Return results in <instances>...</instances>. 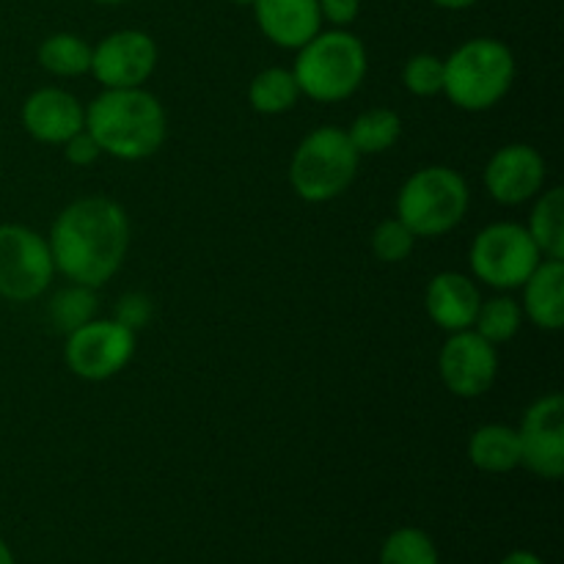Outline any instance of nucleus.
<instances>
[{
  "mask_svg": "<svg viewBox=\"0 0 564 564\" xmlns=\"http://www.w3.org/2000/svg\"><path fill=\"white\" fill-rule=\"evenodd\" d=\"M319 14L334 28H347L361 14V0H317Z\"/></svg>",
  "mask_w": 564,
  "mask_h": 564,
  "instance_id": "obj_30",
  "label": "nucleus"
},
{
  "mask_svg": "<svg viewBox=\"0 0 564 564\" xmlns=\"http://www.w3.org/2000/svg\"><path fill=\"white\" fill-rule=\"evenodd\" d=\"M521 466L534 477L556 482L564 474V397L545 394L534 400L523 413Z\"/></svg>",
  "mask_w": 564,
  "mask_h": 564,
  "instance_id": "obj_11",
  "label": "nucleus"
},
{
  "mask_svg": "<svg viewBox=\"0 0 564 564\" xmlns=\"http://www.w3.org/2000/svg\"><path fill=\"white\" fill-rule=\"evenodd\" d=\"M86 130L102 154L138 163L160 152L169 138V116L147 88H102L86 105Z\"/></svg>",
  "mask_w": 564,
  "mask_h": 564,
  "instance_id": "obj_2",
  "label": "nucleus"
},
{
  "mask_svg": "<svg viewBox=\"0 0 564 564\" xmlns=\"http://www.w3.org/2000/svg\"><path fill=\"white\" fill-rule=\"evenodd\" d=\"M347 138L358 154H383L394 149L402 138V119L397 110L369 108L356 116Z\"/></svg>",
  "mask_w": 564,
  "mask_h": 564,
  "instance_id": "obj_21",
  "label": "nucleus"
},
{
  "mask_svg": "<svg viewBox=\"0 0 564 564\" xmlns=\"http://www.w3.org/2000/svg\"><path fill=\"white\" fill-rule=\"evenodd\" d=\"M380 564H441L433 538L416 527H402L386 538Z\"/></svg>",
  "mask_w": 564,
  "mask_h": 564,
  "instance_id": "obj_25",
  "label": "nucleus"
},
{
  "mask_svg": "<svg viewBox=\"0 0 564 564\" xmlns=\"http://www.w3.org/2000/svg\"><path fill=\"white\" fill-rule=\"evenodd\" d=\"M367 69L369 58L361 39L347 28H334L319 31L297 50L292 75L301 97L330 105L350 99L367 80Z\"/></svg>",
  "mask_w": 564,
  "mask_h": 564,
  "instance_id": "obj_3",
  "label": "nucleus"
},
{
  "mask_svg": "<svg viewBox=\"0 0 564 564\" xmlns=\"http://www.w3.org/2000/svg\"><path fill=\"white\" fill-rule=\"evenodd\" d=\"M358 160H361V154L347 138V130L334 124L317 127L292 152V191L308 204L334 202L356 180Z\"/></svg>",
  "mask_w": 564,
  "mask_h": 564,
  "instance_id": "obj_6",
  "label": "nucleus"
},
{
  "mask_svg": "<svg viewBox=\"0 0 564 564\" xmlns=\"http://www.w3.org/2000/svg\"><path fill=\"white\" fill-rule=\"evenodd\" d=\"M47 317L55 330L72 334L80 325L91 323L97 317V290L83 284H69L53 295L47 306Z\"/></svg>",
  "mask_w": 564,
  "mask_h": 564,
  "instance_id": "obj_23",
  "label": "nucleus"
},
{
  "mask_svg": "<svg viewBox=\"0 0 564 564\" xmlns=\"http://www.w3.org/2000/svg\"><path fill=\"white\" fill-rule=\"evenodd\" d=\"M523 317L543 330H562L564 325V259H543L523 281Z\"/></svg>",
  "mask_w": 564,
  "mask_h": 564,
  "instance_id": "obj_17",
  "label": "nucleus"
},
{
  "mask_svg": "<svg viewBox=\"0 0 564 564\" xmlns=\"http://www.w3.org/2000/svg\"><path fill=\"white\" fill-rule=\"evenodd\" d=\"M499 564H545V562L540 560L538 554H532V551H512V554H507Z\"/></svg>",
  "mask_w": 564,
  "mask_h": 564,
  "instance_id": "obj_31",
  "label": "nucleus"
},
{
  "mask_svg": "<svg viewBox=\"0 0 564 564\" xmlns=\"http://www.w3.org/2000/svg\"><path fill=\"white\" fill-rule=\"evenodd\" d=\"M468 460L485 474H510L521 466V441L510 424H482L468 438Z\"/></svg>",
  "mask_w": 564,
  "mask_h": 564,
  "instance_id": "obj_18",
  "label": "nucleus"
},
{
  "mask_svg": "<svg viewBox=\"0 0 564 564\" xmlns=\"http://www.w3.org/2000/svg\"><path fill=\"white\" fill-rule=\"evenodd\" d=\"M64 154L72 165L86 169V165H94L99 158H102V149H99V143L94 141L91 132L83 127L80 132H75V135L64 143Z\"/></svg>",
  "mask_w": 564,
  "mask_h": 564,
  "instance_id": "obj_29",
  "label": "nucleus"
},
{
  "mask_svg": "<svg viewBox=\"0 0 564 564\" xmlns=\"http://www.w3.org/2000/svg\"><path fill=\"white\" fill-rule=\"evenodd\" d=\"M433 6H438V9H446V11H466L471 9V6H477L479 0H430Z\"/></svg>",
  "mask_w": 564,
  "mask_h": 564,
  "instance_id": "obj_32",
  "label": "nucleus"
},
{
  "mask_svg": "<svg viewBox=\"0 0 564 564\" xmlns=\"http://www.w3.org/2000/svg\"><path fill=\"white\" fill-rule=\"evenodd\" d=\"M36 55L42 69L55 77H80L91 69V44L77 33H50Z\"/></svg>",
  "mask_w": 564,
  "mask_h": 564,
  "instance_id": "obj_22",
  "label": "nucleus"
},
{
  "mask_svg": "<svg viewBox=\"0 0 564 564\" xmlns=\"http://www.w3.org/2000/svg\"><path fill=\"white\" fill-rule=\"evenodd\" d=\"M297 99H301V88H297L292 69H284V66L262 69L248 86V102L262 116L286 113V110L295 108Z\"/></svg>",
  "mask_w": 564,
  "mask_h": 564,
  "instance_id": "obj_20",
  "label": "nucleus"
},
{
  "mask_svg": "<svg viewBox=\"0 0 564 564\" xmlns=\"http://www.w3.org/2000/svg\"><path fill=\"white\" fill-rule=\"evenodd\" d=\"M138 347V334L127 325L110 319L94 317L91 323L80 325L77 330L66 334L64 361L72 375L83 380H110L127 369Z\"/></svg>",
  "mask_w": 564,
  "mask_h": 564,
  "instance_id": "obj_9",
  "label": "nucleus"
},
{
  "mask_svg": "<svg viewBox=\"0 0 564 564\" xmlns=\"http://www.w3.org/2000/svg\"><path fill=\"white\" fill-rule=\"evenodd\" d=\"M22 127L33 141L64 147L86 127V105L64 88H39L22 105Z\"/></svg>",
  "mask_w": 564,
  "mask_h": 564,
  "instance_id": "obj_14",
  "label": "nucleus"
},
{
  "mask_svg": "<svg viewBox=\"0 0 564 564\" xmlns=\"http://www.w3.org/2000/svg\"><path fill=\"white\" fill-rule=\"evenodd\" d=\"M402 86L413 97H438L444 94V58L433 53H416L402 66Z\"/></svg>",
  "mask_w": 564,
  "mask_h": 564,
  "instance_id": "obj_26",
  "label": "nucleus"
},
{
  "mask_svg": "<svg viewBox=\"0 0 564 564\" xmlns=\"http://www.w3.org/2000/svg\"><path fill=\"white\" fill-rule=\"evenodd\" d=\"M534 198L538 202H534L527 231L532 235L543 259H564V191L562 187H549V191L543 187Z\"/></svg>",
  "mask_w": 564,
  "mask_h": 564,
  "instance_id": "obj_19",
  "label": "nucleus"
},
{
  "mask_svg": "<svg viewBox=\"0 0 564 564\" xmlns=\"http://www.w3.org/2000/svg\"><path fill=\"white\" fill-rule=\"evenodd\" d=\"M53 279L47 237L22 224H0V297L31 303L50 290Z\"/></svg>",
  "mask_w": 564,
  "mask_h": 564,
  "instance_id": "obj_8",
  "label": "nucleus"
},
{
  "mask_svg": "<svg viewBox=\"0 0 564 564\" xmlns=\"http://www.w3.org/2000/svg\"><path fill=\"white\" fill-rule=\"evenodd\" d=\"M479 306H482V292H479L477 281L471 275L455 273V270L433 275L424 290V308H427L430 319L446 334L474 328Z\"/></svg>",
  "mask_w": 564,
  "mask_h": 564,
  "instance_id": "obj_15",
  "label": "nucleus"
},
{
  "mask_svg": "<svg viewBox=\"0 0 564 564\" xmlns=\"http://www.w3.org/2000/svg\"><path fill=\"white\" fill-rule=\"evenodd\" d=\"M516 55L494 36L463 42L444 58V94L455 108L482 113L496 108L516 83Z\"/></svg>",
  "mask_w": 564,
  "mask_h": 564,
  "instance_id": "obj_4",
  "label": "nucleus"
},
{
  "mask_svg": "<svg viewBox=\"0 0 564 564\" xmlns=\"http://www.w3.org/2000/svg\"><path fill=\"white\" fill-rule=\"evenodd\" d=\"M229 3H235V6H253V0H229Z\"/></svg>",
  "mask_w": 564,
  "mask_h": 564,
  "instance_id": "obj_35",
  "label": "nucleus"
},
{
  "mask_svg": "<svg viewBox=\"0 0 564 564\" xmlns=\"http://www.w3.org/2000/svg\"><path fill=\"white\" fill-rule=\"evenodd\" d=\"M94 3H102V6H119V3H127V0H94Z\"/></svg>",
  "mask_w": 564,
  "mask_h": 564,
  "instance_id": "obj_34",
  "label": "nucleus"
},
{
  "mask_svg": "<svg viewBox=\"0 0 564 564\" xmlns=\"http://www.w3.org/2000/svg\"><path fill=\"white\" fill-rule=\"evenodd\" d=\"M471 191L460 171L427 165L405 180L397 193V218L416 237H444L463 224Z\"/></svg>",
  "mask_w": 564,
  "mask_h": 564,
  "instance_id": "obj_5",
  "label": "nucleus"
},
{
  "mask_svg": "<svg viewBox=\"0 0 564 564\" xmlns=\"http://www.w3.org/2000/svg\"><path fill=\"white\" fill-rule=\"evenodd\" d=\"M540 262H543V253L534 246L527 226L512 224V220L485 226L474 237L471 251H468L474 279L499 292L521 290L523 281L534 273Z\"/></svg>",
  "mask_w": 564,
  "mask_h": 564,
  "instance_id": "obj_7",
  "label": "nucleus"
},
{
  "mask_svg": "<svg viewBox=\"0 0 564 564\" xmlns=\"http://www.w3.org/2000/svg\"><path fill=\"white\" fill-rule=\"evenodd\" d=\"M0 564H17L14 554H11V549L3 543V540H0Z\"/></svg>",
  "mask_w": 564,
  "mask_h": 564,
  "instance_id": "obj_33",
  "label": "nucleus"
},
{
  "mask_svg": "<svg viewBox=\"0 0 564 564\" xmlns=\"http://www.w3.org/2000/svg\"><path fill=\"white\" fill-rule=\"evenodd\" d=\"M158 69V44L147 31L121 28L91 47V75L102 88H141Z\"/></svg>",
  "mask_w": 564,
  "mask_h": 564,
  "instance_id": "obj_12",
  "label": "nucleus"
},
{
  "mask_svg": "<svg viewBox=\"0 0 564 564\" xmlns=\"http://www.w3.org/2000/svg\"><path fill=\"white\" fill-rule=\"evenodd\" d=\"M521 325H523L521 303L510 295H496L490 297V301H482V306H479L477 312V319H474V330L496 347L510 341L512 336L521 330Z\"/></svg>",
  "mask_w": 564,
  "mask_h": 564,
  "instance_id": "obj_24",
  "label": "nucleus"
},
{
  "mask_svg": "<svg viewBox=\"0 0 564 564\" xmlns=\"http://www.w3.org/2000/svg\"><path fill=\"white\" fill-rule=\"evenodd\" d=\"M438 372L446 391L460 400H477L499 378V350L474 328L449 334L438 356Z\"/></svg>",
  "mask_w": 564,
  "mask_h": 564,
  "instance_id": "obj_10",
  "label": "nucleus"
},
{
  "mask_svg": "<svg viewBox=\"0 0 564 564\" xmlns=\"http://www.w3.org/2000/svg\"><path fill=\"white\" fill-rule=\"evenodd\" d=\"M55 273L72 284L99 290L124 264L130 251V218L108 196H86L61 209L47 237Z\"/></svg>",
  "mask_w": 564,
  "mask_h": 564,
  "instance_id": "obj_1",
  "label": "nucleus"
},
{
  "mask_svg": "<svg viewBox=\"0 0 564 564\" xmlns=\"http://www.w3.org/2000/svg\"><path fill=\"white\" fill-rule=\"evenodd\" d=\"M259 31L268 42L284 50H301L323 31L317 0H253Z\"/></svg>",
  "mask_w": 564,
  "mask_h": 564,
  "instance_id": "obj_16",
  "label": "nucleus"
},
{
  "mask_svg": "<svg viewBox=\"0 0 564 564\" xmlns=\"http://www.w3.org/2000/svg\"><path fill=\"white\" fill-rule=\"evenodd\" d=\"M545 160L532 143H507L485 165V191L505 207H518L538 196L545 187Z\"/></svg>",
  "mask_w": 564,
  "mask_h": 564,
  "instance_id": "obj_13",
  "label": "nucleus"
},
{
  "mask_svg": "<svg viewBox=\"0 0 564 564\" xmlns=\"http://www.w3.org/2000/svg\"><path fill=\"white\" fill-rule=\"evenodd\" d=\"M152 314H154L152 297L143 295V292H124V295L116 301V308H113L116 323L127 325V328L135 330V334L152 323Z\"/></svg>",
  "mask_w": 564,
  "mask_h": 564,
  "instance_id": "obj_28",
  "label": "nucleus"
},
{
  "mask_svg": "<svg viewBox=\"0 0 564 564\" xmlns=\"http://www.w3.org/2000/svg\"><path fill=\"white\" fill-rule=\"evenodd\" d=\"M419 237L400 218H386L372 231V253L386 264H400L416 248Z\"/></svg>",
  "mask_w": 564,
  "mask_h": 564,
  "instance_id": "obj_27",
  "label": "nucleus"
}]
</instances>
